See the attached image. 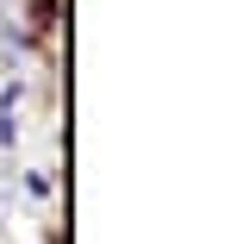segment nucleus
<instances>
[{
    "label": "nucleus",
    "instance_id": "obj_1",
    "mask_svg": "<svg viewBox=\"0 0 250 244\" xmlns=\"http://www.w3.org/2000/svg\"><path fill=\"white\" fill-rule=\"evenodd\" d=\"M6 207H13V182H0V219H6Z\"/></svg>",
    "mask_w": 250,
    "mask_h": 244
}]
</instances>
